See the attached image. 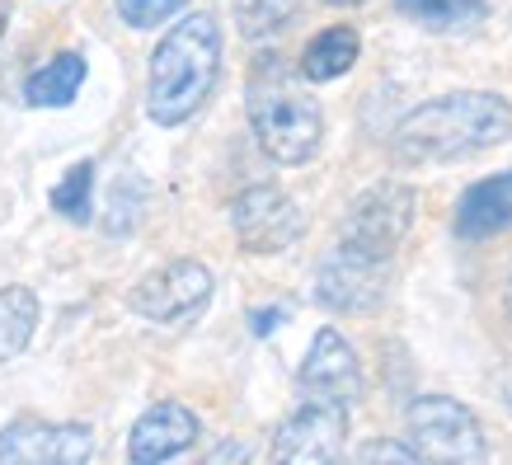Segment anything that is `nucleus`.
<instances>
[{"mask_svg":"<svg viewBox=\"0 0 512 465\" xmlns=\"http://www.w3.org/2000/svg\"><path fill=\"white\" fill-rule=\"evenodd\" d=\"M512 137V104L494 90H451L409 109L390 132V155L400 165H451L503 146Z\"/></svg>","mask_w":512,"mask_h":465,"instance_id":"1","label":"nucleus"},{"mask_svg":"<svg viewBox=\"0 0 512 465\" xmlns=\"http://www.w3.org/2000/svg\"><path fill=\"white\" fill-rule=\"evenodd\" d=\"M221 76V29L212 15H184L151 52L146 113L156 127H179L207 104Z\"/></svg>","mask_w":512,"mask_h":465,"instance_id":"2","label":"nucleus"},{"mask_svg":"<svg viewBox=\"0 0 512 465\" xmlns=\"http://www.w3.org/2000/svg\"><path fill=\"white\" fill-rule=\"evenodd\" d=\"M245 109L254 141L273 165H306L325 141V113L315 104V94H306V85L278 57H264L254 66Z\"/></svg>","mask_w":512,"mask_h":465,"instance_id":"3","label":"nucleus"},{"mask_svg":"<svg viewBox=\"0 0 512 465\" xmlns=\"http://www.w3.org/2000/svg\"><path fill=\"white\" fill-rule=\"evenodd\" d=\"M414 217H419V193L400 179H381L367 193H357L353 207L343 212L339 245L362 249L372 259H395L404 235L414 231Z\"/></svg>","mask_w":512,"mask_h":465,"instance_id":"4","label":"nucleus"},{"mask_svg":"<svg viewBox=\"0 0 512 465\" xmlns=\"http://www.w3.org/2000/svg\"><path fill=\"white\" fill-rule=\"evenodd\" d=\"M404 428H409V447L419 451V461L461 465L489 456L480 419L451 395H419L409 404V414H404Z\"/></svg>","mask_w":512,"mask_h":465,"instance_id":"5","label":"nucleus"},{"mask_svg":"<svg viewBox=\"0 0 512 465\" xmlns=\"http://www.w3.org/2000/svg\"><path fill=\"white\" fill-rule=\"evenodd\" d=\"M343 442H348V404L306 400L278 423L273 433V461L282 465H334L343 461Z\"/></svg>","mask_w":512,"mask_h":465,"instance_id":"6","label":"nucleus"},{"mask_svg":"<svg viewBox=\"0 0 512 465\" xmlns=\"http://www.w3.org/2000/svg\"><path fill=\"white\" fill-rule=\"evenodd\" d=\"M390 292V259H372L362 249L334 245L325 264L315 268V301L339 315H362L376 310Z\"/></svg>","mask_w":512,"mask_h":465,"instance_id":"7","label":"nucleus"},{"mask_svg":"<svg viewBox=\"0 0 512 465\" xmlns=\"http://www.w3.org/2000/svg\"><path fill=\"white\" fill-rule=\"evenodd\" d=\"M212 273L207 264L198 259H174V264L156 268L151 278L137 282V292H132V310H137L141 320H151V325H188V320H198L207 301H212Z\"/></svg>","mask_w":512,"mask_h":465,"instance_id":"8","label":"nucleus"},{"mask_svg":"<svg viewBox=\"0 0 512 465\" xmlns=\"http://www.w3.org/2000/svg\"><path fill=\"white\" fill-rule=\"evenodd\" d=\"M231 226L240 249H249V254H282L301 240L306 217H301L292 193H282L278 184H254L231 202Z\"/></svg>","mask_w":512,"mask_h":465,"instance_id":"9","label":"nucleus"},{"mask_svg":"<svg viewBox=\"0 0 512 465\" xmlns=\"http://www.w3.org/2000/svg\"><path fill=\"white\" fill-rule=\"evenodd\" d=\"M94 451L85 423H47L19 414L0 428V461L10 465H80Z\"/></svg>","mask_w":512,"mask_h":465,"instance_id":"10","label":"nucleus"},{"mask_svg":"<svg viewBox=\"0 0 512 465\" xmlns=\"http://www.w3.org/2000/svg\"><path fill=\"white\" fill-rule=\"evenodd\" d=\"M296 386L306 400H329V404H348L353 409L362 400V362H357L353 343L343 339L339 329H320L311 343V353L296 372Z\"/></svg>","mask_w":512,"mask_h":465,"instance_id":"11","label":"nucleus"},{"mask_svg":"<svg viewBox=\"0 0 512 465\" xmlns=\"http://www.w3.org/2000/svg\"><path fill=\"white\" fill-rule=\"evenodd\" d=\"M198 442V414L188 404H151L137 423H132V442H127V456L137 465H156V461H174L184 456L188 447Z\"/></svg>","mask_w":512,"mask_h":465,"instance_id":"12","label":"nucleus"},{"mask_svg":"<svg viewBox=\"0 0 512 465\" xmlns=\"http://www.w3.org/2000/svg\"><path fill=\"white\" fill-rule=\"evenodd\" d=\"M512 226V170L470 184L456 202V235L461 240H489Z\"/></svg>","mask_w":512,"mask_h":465,"instance_id":"13","label":"nucleus"},{"mask_svg":"<svg viewBox=\"0 0 512 465\" xmlns=\"http://www.w3.org/2000/svg\"><path fill=\"white\" fill-rule=\"evenodd\" d=\"M85 71H90V66H85L80 52H57L52 62H43L29 76L24 99H29L33 109H66L80 94V85H85Z\"/></svg>","mask_w":512,"mask_h":465,"instance_id":"14","label":"nucleus"},{"mask_svg":"<svg viewBox=\"0 0 512 465\" xmlns=\"http://www.w3.org/2000/svg\"><path fill=\"white\" fill-rule=\"evenodd\" d=\"M357 52H362V38H357V29H348V24H334V29L315 33L311 43H306V52H301V76L306 80H339L353 71Z\"/></svg>","mask_w":512,"mask_h":465,"instance_id":"15","label":"nucleus"},{"mask_svg":"<svg viewBox=\"0 0 512 465\" xmlns=\"http://www.w3.org/2000/svg\"><path fill=\"white\" fill-rule=\"evenodd\" d=\"M38 315H43V306H38L33 287H0V367L29 348Z\"/></svg>","mask_w":512,"mask_h":465,"instance_id":"16","label":"nucleus"},{"mask_svg":"<svg viewBox=\"0 0 512 465\" xmlns=\"http://www.w3.org/2000/svg\"><path fill=\"white\" fill-rule=\"evenodd\" d=\"M494 0H400V15L423 24L433 33H451V29H470L489 15Z\"/></svg>","mask_w":512,"mask_h":465,"instance_id":"17","label":"nucleus"},{"mask_svg":"<svg viewBox=\"0 0 512 465\" xmlns=\"http://www.w3.org/2000/svg\"><path fill=\"white\" fill-rule=\"evenodd\" d=\"M231 15L249 43H264V38H278L301 15V0H231Z\"/></svg>","mask_w":512,"mask_h":465,"instance_id":"18","label":"nucleus"},{"mask_svg":"<svg viewBox=\"0 0 512 465\" xmlns=\"http://www.w3.org/2000/svg\"><path fill=\"white\" fill-rule=\"evenodd\" d=\"M90 188H94V160H80L62 174V184L52 188V207L66 221H90Z\"/></svg>","mask_w":512,"mask_h":465,"instance_id":"19","label":"nucleus"},{"mask_svg":"<svg viewBox=\"0 0 512 465\" xmlns=\"http://www.w3.org/2000/svg\"><path fill=\"white\" fill-rule=\"evenodd\" d=\"M188 0H118V19L127 29H156L170 15H179Z\"/></svg>","mask_w":512,"mask_h":465,"instance_id":"20","label":"nucleus"},{"mask_svg":"<svg viewBox=\"0 0 512 465\" xmlns=\"http://www.w3.org/2000/svg\"><path fill=\"white\" fill-rule=\"evenodd\" d=\"M357 461H362V465H372V461H404V465H414V461H419V451L404 447V442H367V447L357 451Z\"/></svg>","mask_w":512,"mask_h":465,"instance_id":"21","label":"nucleus"},{"mask_svg":"<svg viewBox=\"0 0 512 465\" xmlns=\"http://www.w3.org/2000/svg\"><path fill=\"white\" fill-rule=\"evenodd\" d=\"M212 461H245V447H231V442H226L221 451H212Z\"/></svg>","mask_w":512,"mask_h":465,"instance_id":"22","label":"nucleus"},{"mask_svg":"<svg viewBox=\"0 0 512 465\" xmlns=\"http://www.w3.org/2000/svg\"><path fill=\"white\" fill-rule=\"evenodd\" d=\"M5 19H10V5H0V33H5Z\"/></svg>","mask_w":512,"mask_h":465,"instance_id":"23","label":"nucleus"},{"mask_svg":"<svg viewBox=\"0 0 512 465\" xmlns=\"http://www.w3.org/2000/svg\"><path fill=\"white\" fill-rule=\"evenodd\" d=\"M329 5H339V10H348V5H362V0H329Z\"/></svg>","mask_w":512,"mask_h":465,"instance_id":"24","label":"nucleus"}]
</instances>
